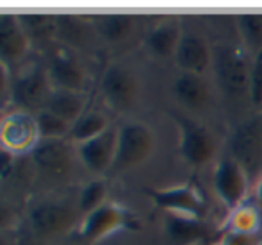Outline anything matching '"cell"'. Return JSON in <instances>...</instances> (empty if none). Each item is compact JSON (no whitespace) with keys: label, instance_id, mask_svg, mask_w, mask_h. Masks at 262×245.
I'll return each instance as SVG.
<instances>
[{"label":"cell","instance_id":"cell-1","mask_svg":"<svg viewBox=\"0 0 262 245\" xmlns=\"http://www.w3.org/2000/svg\"><path fill=\"white\" fill-rule=\"evenodd\" d=\"M212 51H214L212 68L219 90L233 101L250 95L251 59L248 58L246 51L230 45H217Z\"/></svg>","mask_w":262,"mask_h":245},{"label":"cell","instance_id":"cell-2","mask_svg":"<svg viewBox=\"0 0 262 245\" xmlns=\"http://www.w3.org/2000/svg\"><path fill=\"white\" fill-rule=\"evenodd\" d=\"M155 149V134L149 126L139 120L126 122L119 127L117 152L110 172L122 174L135 168L151 156Z\"/></svg>","mask_w":262,"mask_h":245},{"label":"cell","instance_id":"cell-3","mask_svg":"<svg viewBox=\"0 0 262 245\" xmlns=\"http://www.w3.org/2000/svg\"><path fill=\"white\" fill-rule=\"evenodd\" d=\"M180 131V154L192 166H203L214 158L217 141L212 131L182 111H169Z\"/></svg>","mask_w":262,"mask_h":245},{"label":"cell","instance_id":"cell-4","mask_svg":"<svg viewBox=\"0 0 262 245\" xmlns=\"http://www.w3.org/2000/svg\"><path fill=\"white\" fill-rule=\"evenodd\" d=\"M230 151L248 179H255L262 170V116H253L237 127L230 140Z\"/></svg>","mask_w":262,"mask_h":245},{"label":"cell","instance_id":"cell-5","mask_svg":"<svg viewBox=\"0 0 262 245\" xmlns=\"http://www.w3.org/2000/svg\"><path fill=\"white\" fill-rule=\"evenodd\" d=\"M52 84L49 79L47 70L41 66H33L27 68L26 72L18 74L15 79L11 81V88H9V97L16 109L20 111H33V109L45 108L49 97L52 93Z\"/></svg>","mask_w":262,"mask_h":245},{"label":"cell","instance_id":"cell-6","mask_svg":"<svg viewBox=\"0 0 262 245\" xmlns=\"http://www.w3.org/2000/svg\"><path fill=\"white\" fill-rule=\"evenodd\" d=\"M131 224V213L115 202H104L101 208L84 215L79 224V238L84 245L97 243L99 240L126 229Z\"/></svg>","mask_w":262,"mask_h":245},{"label":"cell","instance_id":"cell-7","mask_svg":"<svg viewBox=\"0 0 262 245\" xmlns=\"http://www.w3.org/2000/svg\"><path fill=\"white\" fill-rule=\"evenodd\" d=\"M69 138L63 140H40L31 151V159L36 170L43 172L51 179H63L74 168V156L77 151Z\"/></svg>","mask_w":262,"mask_h":245},{"label":"cell","instance_id":"cell-8","mask_svg":"<svg viewBox=\"0 0 262 245\" xmlns=\"http://www.w3.org/2000/svg\"><path fill=\"white\" fill-rule=\"evenodd\" d=\"M157 208L172 215L201 218L205 211V199L194 184H178L169 188H149L146 190Z\"/></svg>","mask_w":262,"mask_h":245},{"label":"cell","instance_id":"cell-9","mask_svg":"<svg viewBox=\"0 0 262 245\" xmlns=\"http://www.w3.org/2000/svg\"><path fill=\"white\" fill-rule=\"evenodd\" d=\"M40 141L36 120L27 111L15 109L2 120V145L15 156L31 152Z\"/></svg>","mask_w":262,"mask_h":245},{"label":"cell","instance_id":"cell-10","mask_svg":"<svg viewBox=\"0 0 262 245\" xmlns=\"http://www.w3.org/2000/svg\"><path fill=\"white\" fill-rule=\"evenodd\" d=\"M101 91L106 102L115 109H127L135 104L139 95V81L124 65H110L101 79Z\"/></svg>","mask_w":262,"mask_h":245},{"label":"cell","instance_id":"cell-11","mask_svg":"<svg viewBox=\"0 0 262 245\" xmlns=\"http://www.w3.org/2000/svg\"><path fill=\"white\" fill-rule=\"evenodd\" d=\"M248 183L250 179L246 172L241 168V165L232 156L217 163L214 172V188L226 208L237 209L239 206H243L248 191Z\"/></svg>","mask_w":262,"mask_h":245},{"label":"cell","instance_id":"cell-12","mask_svg":"<svg viewBox=\"0 0 262 245\" xmlns=\"http://www.w3.org/2000/svg\"><path fill=\"white\" fill-rule=\"evenodd\" d=\"M117 138H119V129L110 127L102 134L95 136L94 140L76 145L77 158L92 174L110 172L117 152Z\"/></svg>","mask_w":262,"mask_h":245},{"label":"cell","instance_id":"cell-13","mask_svg":"<svg viewBox=\"0 0 262 245\" xmlns=\"http://www.w3.org/2000/svg\"><path fill=\"white\" fill-rule=\"evenodd\" d=\"M31 226L40 234H58L74 224V208L65 201H43L29 211Z\"/></svg>","mask_w":262,"mask_h":245},{"label":"cell","instance_id":"cell-14","mask_svg":"<svg viewBox=\"0 0 262 245\" xmlns=\"http://www.w3.org/2000/svg\"><path fill=\"white\" fill-rule=\"evenodd\" d=\"M214 51L208 47L207 40L196 33H183L176 48L174 61L182 72L203 76L212 66Z\"/></svg>","mask_w":262,"mask_h":245},{"label":"cell","instance_id":"cell-15","mask_svg":"<svg viewBox=\"0 0 262 245\" xmlns=\"http://www.w3.org/2000/svg\"><path fill=\"white\" fill-rule=\"evenodd\" d=\"M31 48V38L24 31L18 16L4 15L0 16V59L2 66H11L26 58Z\"/></svg>","mask_w":262,"mask_h":245},{"label":"cell","instance_id":"cell-16","mask_svg":"<svg viewBox=\"0 0 262 245\" xmlns=\"http://www.w3.org/2000/svg\"><path fill=\"white\" fill-rule=\"evenodd\" d=\"M47 74L54 90H69L83 93L86 86V74L81 65L67 52H56L47 65Z\"/></svg>","mask_w":262,"mask_h":245},{"label":"cell","instance_id":"cell-17","mask_svg":"<svg viewBox=\"0 0 262 245\" xmlns=\"http://www.w3.org/2000/svg\"><path fill=\"white\" fill-rule=\"evenodd\" d=\"M176 101L187 109H201L210 101V86L203 76L182 72L172 83Z\"/></svg>","mask_w":262,"mask_h":245},{"label":"cell","instance_id":"cell-18","mask_svg":"<svg viewBox=\"0 0 262 245\" xmlns=\"http://www.w3.org/2000/svg\"><path fill=\"white\" fill-rule=\"evenodd\" d=\"M183 33L176 18H167L157 23L146 36V48L158 59L174 58Z\"/></svg>","mask_w":262,"mask_h":245},{"label":"cell","instance_id":"cell-19","mask_svg":"<svg viewBox=\"0 0 262 245\" xmlns=\"http://www.w3.org/2000/svg\"><path fill=\"white\" fill-rule=\"evenodd\" d=\"M165 233L172 245H196L208 236V229L201 218L167 213L165 216Z\"/></svg>","mask_w":262,"mask_h":245},{"label":"cell","instance_id":"cell-20","mask_svg":"<svg viewBox=\"0 0 262 245\" xmlns=\"http://www.w3.org/2000/svg\"><path fill=\"white\" fill-rule=\"evenodd\" d=\"M84 102H86L84 95L79 93V91L52 90L43 109L54 113V115L67 120L69 124H74L84 113Z\"/></svg>","mask_w":262,"mask_h":245},{"label":"cell","instance_id":"cell-21","mask_svg":"<svg viewBox=\"0 0 262 245\" xmlns=\"http://www.w3.org/2000/svg\"><path fill=\"white\" fill-rule=\"evenodd\" d=\"M106 129H110L108 120L99 111H84L70 127L69 140L74 145H81L88 140H94L95 136L102 134Z\"/></svg>","mask_w":262,"mask_h":245},{"label":"cell","instance_id":"cell-22","mask_svg":"<svg viewBox=\"0 0 262 245\" xmlns=\"http://www.w3.org/2000/svg\"><path fill=\"white\" fill-rule=\"evenodd\" d=\"M133 29H135V22L129 15L113 13V15H102L97 18L99 34L112 43H120L126 38H129Z\"/></svg>","mask_w":262,"mask_h":245},{"label":"cell","instance_id":"cell-23","mask_svg":"<svg viewBox=\"0 0 262 245\" xmlns=\"http://www.w3.org/2000/svg\"><path fill=\"white\" fill-rule=\"evenodd\" d=\"M88 36V26L81 16L58 15L56 16V38L70 45H83Z\"/></svg>","mask_w":262,"mask_h":245},{"label":"cell","instance_id":"cell-24","mask_svg":"<svg viewBox=\"0 0 262 245\" xmlns=\"http://www.w3.org/2000/svg\"><path fill=\"white\" fill-rule=\"evenodd\" d=\"M18 20L31 41H47L56 38V16L31 13V15H20Z\"/></svg>","mask_w":262,"mask_h":245},{"label":"cell","instance_id":"cell-25","mask_svg":"<svg viewBox=\"0 0 262 245\" xmlns=\"http://www.w3.org/2000/svg\"><path fill=\"white\" fill-rule=\"evenodd\" d=\"M34 120H36L40 140H63V138H69L72 124L59 118L54 113L47 111V109H41V111L36 113Z\"/></svg>","mask_w":262,"mask_h":245},{"label":"cell","instance_id":"cell-26","mask_svg":"<svg viewBox=\"0 0 262 245\" xmlns=\"http://www.w3.org/2000/svg\"><path fill=\"white\" fill-rule=\"evenodd\" d=\"M237 29H239L241 40L244 41L248 51H251L253 54L262 51V13L239 15L237 16Z\"/></svg>","mask_w":262,"mask_h":245},{"label":"cell","instance_id":"cell-27","mask_svg":"<svg viewBox=\"0 0 262 245\" xmlns=\"http://www.w3.org/2000/svg\"><path fill=\"white\" fill-rule=\"evenodd\" d=\"M106 183L101 179H94L83 186L79 193V211L88 215V213L95 211L106 202Z\"/></svg>","mask_w":262,"mask_h":245},{"label":"cell","instance_id":"cell-28","mask_svg":"<svg viewBox=\"0 0 262 245\" xmlns=\"http://www.w3.org/2000/svg\"><path fill=\"white\" fill-rule=\"evenodd\" d=\"M230 226L235 231H244V233H258L260 227V215L255 208L251 206H239L233 209L232 218H230Z\"/></svg>","mask_w":262,"mask_h":245},{"label":"cell","instance_id":"cell-29","mask_svg":"<svg viewBox=\"0 0 262 245\" xmlns=\"http://www.w3.org/2000/svg\"><path fill=\"white\" fill-rule=\"evenodd\" d=\"M250 102L255 108L262 106V51L253 54L250 70Z\"/></svg>","mask_w":262,"mask_h":245},{"label":"cell","instance_id":"cell-30","mask_svg":"<svg viewBox=\"0 0 262 245\" xmlns=\"http://www.w3.org/2000/svg\"><path fill=\"white\" fill-rule=\"evenodd\" d=\"M219 245H262L260 233H244V231L228 229L223 234Z\"/></svg>","mask_w":262,"mask_h":245},{"label":"cell","instance_id":"cell-31","mask_svg":"<svg viewBox=\"0 0 262 245\" xmlns=\"http://www.w3.org/2000/svg\"><path fill=\"white\" fill-rule=\"evenodd\" d=\"M257 195H258V201L262 202V177L258 179V184H257Z\"/></svg>","mask_w":262,"mask_h":245}]
</instances>
